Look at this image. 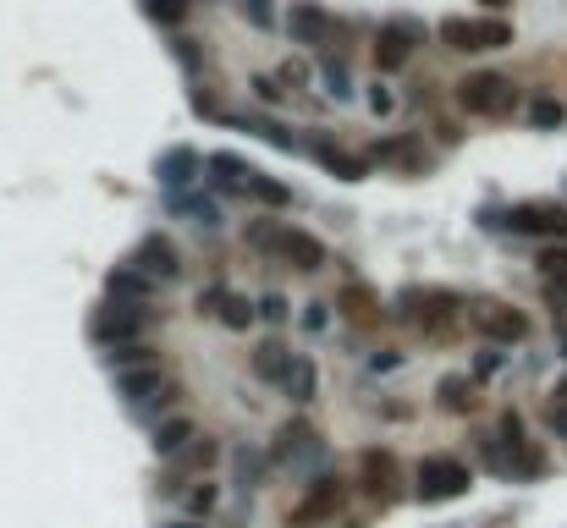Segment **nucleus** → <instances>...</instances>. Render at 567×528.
Here are the masks:
<instances>
[{
	"mask_svg": "<svg viewBox=\"0 0 567 528\" xmlns=\"http://www.w3.org/2000/svg\"><path fill=\"white\" fill-rule=\"evenodd\" d=\"M155 363V347L149 341H122V347H105V369L127 374V369H149Z\"/></svg>",
	"mask_w": 567,
	"mask_h": 528,
	"instance_id": "nucleus-17",
	"label": "nucleus"
},
{
	"mask_svg": "<svg viewBox=\"0 0 567 528\" xmlns=\"http://www.w3.org/2000/svg\"><path fill=\"white\" fill-rule=\"evenodd\" d=\"M171 528H199V523H171Z\"/></svg>",
	"mask_w": 567,
	"mask_h": 528,
	"instance_id": "nucleus-42",
	"label": "nucleus"
},
{
	"mask_svg": "<svg viewBox=\"0 0 567 528\" xmlns=\"http://www.w3.org/2000/svg\"><path fill=\"white\" fill-rule=\"evenodd\" d=\"M413 39H424V28H413V22H386V28H380V39H375V66H380V72L408 66Z\"/></svg>",
	"mask_w": 567,
	"mask_h": 528,
	"instance_id": "nucleus-8",
	"label": "nucleus"
},
{
	"mask_svg": "<svg viewBox=\"0 0 567 528\" xmlns=\"http://www.w3.org/2000/svg\"><path fill=\"white\" fill-rule=\"evenodd\" d=\"M116 396L122 402H149V396H166V380H160V369L149 363V369H127V374H116Z\"/></svg>",
	"mask_w": 567,
	"mask_h": 528,
	"instance_id": "nucleus-12",
	"label": "nucleus"
},
{
	"mask_svg": "<svg viewBox=\"0 0 567 528\" xmlns=\"http://www.w3.org/2000/svg\"><path fill=\"white\" fill-rule=\"evenodd\" d=\"M287 396L292 402H314V363L309 358H292V369H287Z\"/></svg>",
	"mask_w": 567,
	"mask_h": 528,
	"instance_id": "nucleus-20",
	"label": "nucleus"
},
{
	"mask_svg": "<svg viewBox=\"0 0 567 528\" xmlns=\"http://www.w3.org/2000/svg\"><path fill=\"white\" fill-rule=\"evenodd\" d=\"M501 44H512V22H501V17L474 22V50H501Z\"/></svg>",
	"mask_w": 567,
	"mask_h": 528,
	"instance_id": "nucleus-24",
	"label": "nucleus"
},
{
	"mask_svg": "<svg viewBox=\"0 0 567 528\" xmlns=\"http://www.w3.org/2000/svg\"><path fill=\"white\" fill-rule=\"evenodd\" d=\"M254 314H265L270 325H281V319H287L292 308H287V297H276V292H270V297H259V308H254Z\"/></svg>",
	"mask_w": 567,
	"mask_h": 528,
	"instance_id": "nucleus-32",
	"label": "nucleus"
},
{
	"mask_svg": "<svg viewBox=\"0 0 567 528\" xmlns=\"http://www.w3.org/2000/svg\"><path fill=\"white\" fill-rule=\"evenodd\" d=\"M562 352H567V330H562Z\"/></svg>",
	"mask_w": 567,
	"mask_h": 528,
	"instance_id": "nucleus-43",
	"label": "nucleus"
},
{
	"mask_svg": "<svg viewBox=\"0 0 567 528\" xmlns=\"http://www.w3.org/2000/svg\"><path fill=\"white\" fill-rule=\"evenodd\" d=\"M105 292H111V303H149V275H138L133 264H116L111 275H105Z\"/></svg>",
	"mask_w": 567,
	"mask_h": 528,
	"instance_id": "nucleus-13",
	"label": "nucleus"
},
{
	"mask_svg": "<svg viewBox=\"0 0 567 528\" xmlns=\"http://www.w3.org/2000/svg\"><path fill=\"white\" fill-rule=\"evenodd\" d=\"M435 33H441L446 50H474V22H468V17H446Z\"/></svg>",
	"mask_w": 567,
	"mask_h": 528,
	"instance_id": "nucleus-26",
	"label": "nucleus"
},
{
	"mask_svg": "<svg viewBox=\"0 0 567 528\" xmlns=\"http://www.w3.org/2000/svg\"><path fill=\"white\" fill-rule=\"evenodd\" d=\"M369 110H375V116H386V110H391V94H386V88H369Z\"/></svg>",
	"mask_w": 567,
	"mask_h": 528,
	"instance_id": "nucleus-39",
	"label": "nucleus"
},
{
	"mask_svg": "<svg viewBox=\"0 0 567 528\" xmlns=\"http://www.w3.org/2000/svg\"><path fill=\"white\" fill-rule=\"evenodd\" d=\"M314 154H320L325 165H331L342 182H364V160H353V154H342V149H331V143H314Z\"/></svg>",
	"mask_w": 567,
	"mask_h": 528,
	"instance_id": "nucleus-21",
	"label": "nucleus"
},
{
	"mask_svg": "<svg viewBox=\"0 0 567 528\" xmlns=\"http://www.w3.org/2000/svg\"><path fill=\"white\" fill-rule=\"evenodd\" d=\"M94 341L100 347H122V341H138V330H144V308L138 303H105L100 314L89 319Z\"/></svg>",
	"mask_w": 567,
	"mask_h": 528,
	"instance_id": "nucleus-5",
	"label": "nucleus"
},
{
	"mask_svg": "<svg viewBox=\"0 0 567 528\" xmlns=\"http://www.w3.org/2000/svg\"><path fill=\"white\" fill-rule=\"evenodd\" d=\"M210 171L221 176L226 187H243V182H248V171H254V165H248V160H237V154H210Z\"/></svg>",
	"mask_w": 567,
	"mask_h": 528,
	"instance_id": "nucleus-27",
	"label": "nucleus"
},
{
	"mask_svg": "<svg viewBox=\"0 0 567 528\" xmlns=\"http://www.w3.org/2000/svg\"><path fill=\"white\" fill-rule=\"evenodd\" d=\"M364 473H369V490H375V495H386V479H391V457H386V451H369V457H364Z\"/></svg>",
	"mask_w": 567,
	"mask_h": 528,
	"instance_id": "nucleus-28",
	"label": "nucleus"
},
{
	"mask_svg": "<svg viewBox=\"0 0 567 528\" xmlns=\"http://www.w3.org/2000/svg\"><path fill=\"white\" fill-rule=\"evenodd\" d=\"M441 402L452 407V413H468V407H474V380H468V374H446V380H441Z\"/></svg>",
	"mask_w": 567,
	"mask_h": 528,
	"instance_id": "nucleus-22",
	"label": "nucleus"
},
{
	"mask_svg": "<svg viewBox=\"0 0 567 528\" xmlns=\"http://www.w3.org/2000/svg\"><path fill=\"white\" fill-rule=\"evenodd\" d=\"M474 325L485 330L490 341H501V347H512V341L529 336V319H523L518 308H507V303H479L474 308Z\"/></svg>",
	"mask_w": 567,
	"mask_h": 528,
	"instance_id": "nucleus-7",
	"label": "nucleus"
},
{
	"mask_svg": "<svg viewBox=\"0 0 567 528\" xmlns=\"http://www.w3.org/2000/svg\"><path fill=\"white\" fill-rule=\"evenodd\" d=\"M468 484H474V473H468V462L457 457H424L419 462V501H452V495H463Z\"/></svg>",
	"mask_w": 567,
	"mask_h": 528,
	"instance_id": "nucleus-2",
	"label": "nucleus"
},
{
	"mask_svg": "<svg viewBox=\"0 0 567 528\" xmlns=\"http://www.w3.org/2000/svg\"><path fill=\"white\" fill-rule=\"evenodd\" d=\"M303 325H309V330H320V325H325V303H309V314H303Z\"/></svg>",
	"mask_w": 567,
	"mask_h": 528,
	"instance_id": "nucleus-40",
	"label": "nucleus"
},
{
	"mask_svg": "<svg viewBox=\"0 0 567 528\" xmlns=\"http://www.w3.org/2000/svg\"><path fill=\"white\" fill-rule=\"evenodd\" d=\"M133 270H138V275H160V281H171V275H177L182 264H177V248H171V242L155 231V237H144V242H138Z\"/></svg>",
	"mask_w": 567,
	"mask_h": 528,
	"instance_id": "nucleus-10",
	"label": "nucleus"
},
{
	"mask_svg": "<svg viewBox=\"0 0 567 528\" xmlns=\"http://www.w3.org/2000/svg\"><path fill=\"white\" fill-rule=\"evenodd\" d=\"M210 303H221V325H232V330H248V319H254V303L237 292H210Z\"/></svg>",
	"mask_w": 567,
	"mask_h": 528,
	"instance_id": "nucleus-19",
	"label": "nucleus"
},
{
	"mask_svg": "<svg viewBox=\"0 0 567 528\" xmlns=\"http://www.w3.org/2000/svg\"><path fill=\"white\" fill-rule=\"evenodd\" d=\"M171 462H177V468H171V484H160V490L177 495V479H182V473H199V468H210V462H215V440H210V435H204V440H188V446H182Z\"/></svg>",
	"mask_w": 567,
	"mask_h": 528,
	"instance_id": "nucleus-15",
	"label": "nucleus"
},
{
	"mask_svg": "<svg viewBox=\"0 0 567 528\" xmlns=\"http://www.w3.org/2000/svg\"><path fill=\"white\" fill-rule=\"evenodd\" d=\"M276 462H309V457H320V435H314L309 424H281L276 429V451H270Z\"/></svg>",
	"mask_w": 567,
	"mask_h": 528,
	"instance_id": "nucleus-11",
	"label": "nucleus"
},
{
	"mask_svg": "<svg viewBox=\"0 0 567 528\" xmlns=\"http://www.w3.org/2000/svg\"><path fill=\"white\" fill-rule=\"evenodd\" d=\"M188 506H193V512H210V506H215V484H204V490H193V495H188Z\"/></svg>",
	"mask_w": 567,
	"mask_h": 528,
	"instance_id": "nucleus-38",
	"label": "nucleus"
},
{
	"mask_svg": "<svg viewBox=\"0 0 567 528\" xmlns=\"http://www.w3.org/2000/svg\"><path fill=\"white\" fill-rule=\"evenodd\" d=\"M545 418H551V429H556V435L567 440V385H562V391L551 396V407H545Z\"/></svg>",
	"mask_w": 567,
	"mask_h": 528,
	"instance_id": "nucleus-31",
	"label": "nucleus"
},
{
	"mask_svg": "<svg viewBox=\"0 0 567 528\" xmlns=\"http://www.w3.org/2000/svg\"><path fill=\"white\" fill-rule=\"evenodd\" d=\"M243 193H254L259 198V204H270V209H281V204H287V187H281V182H270V176L265 171H248V182H243Z\"/></svg>",
	"mask_w": 567,
	"mask_h": 528,
	"instance_id": "nucleus-23",
	"label": "nucleus"
},
{
	"mask_svg": "<svg viewBox=\"0 0 567 528\" xmlns=\"http://www.w3.org/2000/svg\"><path fill=\"white\" fill-rule=\"evenodd\" d=\"M199 171H204V160L193 149H166V154H160V182H166L171 193H182Z\"/></svg>",
	"mask_w": 567,
	"mask_h": 528,
	"instance_id": "nucleus-14",
	"label": "nucleus"
},
{
	"mask_svg": "<svg viewBox=\"0 0 567 528\" xmlns=\"http://www.w3.org/2000/svg\"><path fill=\"white\" fill-rule=\"evenodd\" d=\"M540 270L551 275V281H562V286H567V248H551V253L540 259Z\"/></svg>",
	"mask_w": 567,
	"mask_h": 528,
	"instance_id": "nucleus-33",
	"label": "nucleus"
},
{
	"mask_svg": "<svg viewBox=\"0 0 567 528\" xmlns=\"http://www.w3.org/2000/svg\"><path fill=\"white\" fill-rule=\"evenodd\" d=\"M276 259H287L292 270L314 275V270L325 264V242H320V237H309V231H298V226H281V237H276Z\"/></svg>",
	"mask_w": 567,
	"mask_h": 528,
	"instance_id": "nucleus-9",
	"label": "nucleus"
},
{
	"mask_svg": "<svg viewBox=\"0 0 567 528\" xmlns=\"http://www.w3.org/2000/svg\"><path fill=\"white\" fill-rule=\"evenodd\" d=\"M248 88H254V99H259V105H281V88L270 83V77H254Z\"/></svg>",
	"mask_w": 567,
	"mask_h": 528,
	"instance_id": "nucleus-36",
	"label": "nucleus"
},
{
	"mask_svg": "<svg viewBox=\"0 0 567 528\" xmlns=\"http://www.w3.org/2000/svg\"><path fill=\"white\" fill-rule=\"evenodd\" d=\"M342 501H347V484H342V479H314V484H309V495H303V501L287 512V528L331 523V517L342 512Z\"/></svg>",
	"mask_w": 567,
	"mask_h": 528,
	"instance_id": "nucleus-4",
	"label": "nucleus"
},
{
	"mask_svg": "<svg viewBox=\"0 0 567 528\" xmlns=\"http://www.w3.org/2000/svg\"><path fill=\"white\" fill-rule=\"evenodd\" d=\"M276 237H281V220H254V226H248V242H254L259 253H276Z\"/></svg>",
	"mask_w": 567,
	"mask_h": 528,
	"instance_id": "nucleus-29",
	"label": "nucleus"
},
{
	"mask_svg": "<svg viewBox=\"0 0 567 528\" xmlns=\"http://www.w3.org/2000/svg\"><path fill=\"white\" fill-rule=\"evenodd\" d=\"M287 33H292V44H331L336 39V17L325 6H314V0H298V6L287 11Z\"/></svg>",
	"mask_w": 567,
	"mask_h": 528,
	"instance_id": "nucleus-6",
	"label": "nucleus"
},
{
	"mask_svg": "<svg viewBox=\"0 0 567 528\" xmlns=\"http://www.w3.org/2000/svg\"><path fill=\"white\" fill-rule=\"evenodd\" d=\"M138 6H144V17H155V22H166V28H177V22H188L193 0H138Z\"/></svg>",
	"mask_w": 567,
	"mask_h": 528,
	"instance_id": "nucleus-25",
	"label": "nucleus"
},
{
	"mask_svg": "<svg viewBox=\"0 0 567 528\" xmlns=\"http://www.w3.org/2000/svg\"><path fill=\"white\" fill-rule=\"evenodd\" d=\"M243 17L254 22V28H270V0H243Z\"/></svg>",
	"mask_w": 567,
	"mask_h": 528,
	"instance_id": "nucleus-37",
	"label": "nucleus"
},
{
	"mask_svg": "<svg viewBox=\"0 0 567 528\" xmlns=\"http://www.w3.org/2000/svg\"><path fill=\"white\" fill-rule=\"evenodd\" d=\"M177 209H188L199 226H221V209H215V204H188V198H177Z\"/></svg>",
	"mask_w": 567,
	"mask_h": 528,
	"instance_id": "nucleus-35",
	"label": "nucleus"
},
{
	"mask_svg": "<svg viewBox=\"0 0 567 528\" xmlns=\"http://www.w3.org/2000/svg\"><path fill=\"white\" fill-rule=\"evenodd\" d=\"M529 116H534V127H562V121H567V110H562V99H534V110H529Z\"/></svg>",
	"mask_w": 567,
	"mask_h": 528,
	"instance_id": "nucleus-30",
	"label": "nucleus"
},
{
	"mask_svg": "<svg viewBox=\"0 0 567 528\" xmlns=\"http://www.w3.org/2000/svg\"><path fill=\"white\" fill-rule=\"evenodd\" d=\"M325 83H331L325 94H336V99H347V94H353V88H347V72H342V61H325Z\"/></svg>",
	"mask_w": 567,
	"mask_h": 528,
	"instance_id": "nucleus-34",
	"label": "nucleus"
},
{
	"mask_svg": "<svg viewBox=\"0 0 567 528\" xmlns=\"http://www.w3.org/2000/svg\"><path fill=\"white\" fill-rule=\"evenodd\" d=\"M507 226L518 237H567V209L551 204V198H529V204H512L507 209Z\"/></svg>",
	"mask_w": 567,
	"mask_h": 528,
	"instance_id": "nucleus-3",
	"label": "nucleus"
},
{
	"mask_svg": "<svg viewBox=\"0 0 567 528\" xmlns=\"http://www.w3.org/2000/svg\"><path fill=\"white\" fill-rule=\"evenodd\" d=\"M188 440H199V429H193V418H166V424H155V457H177Z\"/></svg>",
	"mask_w": 567,
	"mask_h": 528,
	"instance_id": "nucleus-16",
	"label": "nucleus"
},
{
	"mask_svg": "<svg viewBox=\"0 0 567 528\" xmlns=\"http://www.w3.org/2000/svg\"><path fill=\"white\" fill-rule=\"evenodd\" d=\"M485 6H490V11H501V6H507V0H485Z\"/></svg>",
	"mask_w": 567,
	"mask_h": 528,
	"instance_id": "nucleus-41",
	"label": "nucleus"
},
{
	"mask_svg": "<svg viewBox=\"0 0 567 528\" xmlns=\"http://www.w3.org/2000/svg\"><path fill=\"white\" fill-rule=\"evenodd\" d=\"M457 105L468 110V116H507L512 105H518V94H512V83L507 77H496V72H474V77H463L457 83Z\"/></svg>",
	"mask_w": 567,
	"mask_h": 528,
	"instance_id": "nucleus-1",
	"label": "nucleus"
},
{
	"mask_svg": "<svg viewBox=\"0 0 567 528\" xmlns=\"http://www.w3.org/2000/svg\"><path fill=\"white\" fill-rule=\"evenodd\" d=\"M287 369H292V352L281 347V341H265V347L254 352V374H259V380L281 385V380H287Z\"/></svg>",
	"mask_w": 567,
	"mask_h": 528,
	"instance_id": "nucleus-18",
	"label": "nucleus"
}]
</instances>
